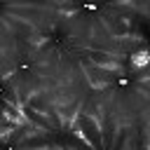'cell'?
Returning a JSON list of instances; mask_svg holds the SVG:
<instances>
[{
	"instance_id": "obj_1",
	"label": "cell",
	"mask_w": 150,
	"mask_h": 150,
	"mask_svg": "<svg viewBox=\"0 0 150 150\" xmlns=\"http://www.w3.org/2000/svg\"><path fill=\"white\" fill-rule=\"evenodd\" d=\"M131 63H134L136 68L150 63V52H138V54H134V56H131Z\"/></svg>"
}]
</instances>
